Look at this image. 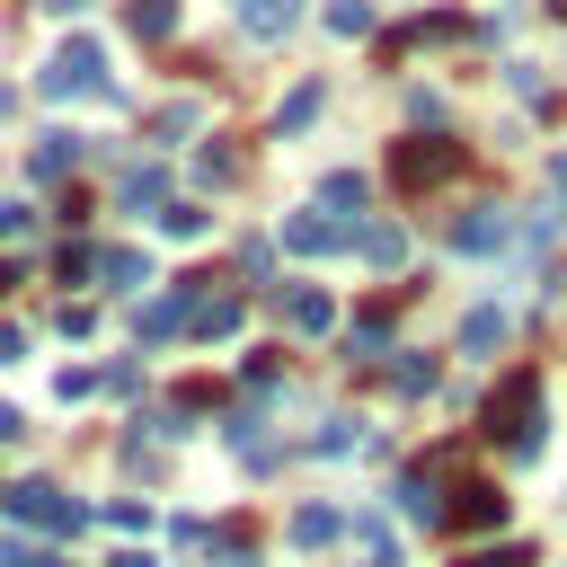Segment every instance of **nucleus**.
Segmentation results:
<instances>
[{"label":"nucleus","mask_w":567,"mask_h":567,"mask_svg":"<svg viewBox=\"0 0 567 567\" xmlns=\"http://www.w3.org/2000/svg\"><path fill=\"white\" fill-rule=\"evenodd\" d=\"M478 425H487V443H505L514 461H532V452H540V381H532V372H505V381L487 390Z\"/></svg>","instance_id":"nucleus-1"},{"label":"nucleus","mask_w":567,"mask_h":567,"mask_svg":"<svg viewBox=\"0 0 567 567\" xmlns=\"http://www.w3.org/2000/svg\"><path fill=\"white\" fill-rule=\"evenodd\" d=\"M97 89H106V44H89V35H71L35 71V97H97Z\"/></svg>","instance_id":"nucleus-2"},{"label":"nucleus","mask_w":567,"mask_h":567,"mask_svg":"<svg viewBox=\"0 0 567 567\" xmlns=\"http://www.w3.org/2000/svg\"><path fill=\"white\" fill-rule=\"evenodd\" d=\"M0 505H9V523H27V532H80V505H71L62 487H44V478H18Z\"/></svg>","instance_id":"nucleus-3"},{"label":"nucleus","mask_w":567,"mask_h":567,"mask_svg":"<svg viewBox=\"0 0 567 567\" xmlns=\"http://www.w3.org/2000/svg\"><path fill=\"white\" fill-rule=\"evenodd\" d=\"M452 168H461V142H434V133H416V142L390 151V177H399L408 195H416V186H443Z\"/></svg>","instance_id":"nucleus-4"},{"label":"nucleus","mask_w":567,"mask_h":567,"mask_svg":"<svg viewBox=\"0 0 567 567\" xmlns=\"http://www.w3.org/2000/svg\"><path fill=\"white\" fill-rule=\"evenodd\" d=\"M452 523L461 532H505V487L496 478H461L452 487Z\"/></svg>","instance_id":"nucleus-5"},{"label":"nucleus","mask_w":567,"mask_h":567,"mask_svg":"<svg viewBox=\"0 0 567 567\" xmlns=\"http://www.w3.org/2000/svg\"><path fill=\"white\" fill-rule=\"evenodd\" d=\"M354 239V221H337V213H292L284 221V248L292 257H328V248H346Z\"/></svg>","instance_id":"nucleus-6"},{"label":"nucleus","mask_w":567,"mask_h":567,"mask_svg":"<svg viewBox=\"0 0 567 567\" xmlns=\"http://www.w3.org/2000/svg\"><path fill=\"white\" fill-rule=\"evenodd\" d=\"M514 239V213L505 204H470V213H452V248H505Z\"/></svg>","instance_id":"nucleus-7"},{"label":"nucleus","mask_w":567,"mask_h":567,"mask_svg":"<svg viewBox=\"0 0 567 567\" xmlns=\"http://www.w3.org/2000/svg\"><path fill=\"white\" fill-rule=\"evenodd\" d=\"M284 319H292L301 337H328V328H337V301H328L319 284H284Z\"/></svg>","instance_id":"nucleus-8"},{"label":"nucleus","mask_w":567,"mask_h":567,"mask_svg":"<svg viewBox=\"0 0 567 567\" xmlns=\"http://www.w3.org/2000/svg\"><path fill=\"white\" fill-rule=\"evenodd\" d=\"M97 284H106V292H142V284H151V257H142V248H106V257H97Z\"/></svg>","instance_id":"nucleus-9"},{"label":"nucleus","mask_w":567,"mask_h":567,"mask_svg":"<svg viewBox=\"0 0 567 567\" xmlns=\"http://www.w3.org/2000/svg\"><path fill=\"white\" fill-rule=\"evenodd\" d=\"M230 328H239V292H213V301H195V319H186V337H204V346L230 337Z\"/></svg>","instance_id":"nucleus-10"},{"label":"nucleus","mask_w":567,"mask_h":567,"mask_svg":"<svg viewBox=\"0 0 567 567\" xmlns=\"http://www.w3.org/2000/svg\"><path fill=\"white\" fill-rule=\"evenodd\" d=\"M399 505H408V514H443V461H416L408 487H399Z\"/></svg>","instance_id":"nucleus-11"},{"label":"nucleus","mask_w":567,"mask_h":567,"mask_svg":"<svg viewBox=\"0 0 567 567\" xmlns=\"http://www.w3.org/2000/svg\"><path fill=\"white\" fill-rule=\"evenodd\" d=\"M239 18H248V35H292V18H301V0H239Z\"/></svg>","instance_id":"nucleus-12"},{"label":"nucleus","mask_w":567,"mask_h":567,"mask_svg":"<svg viewBox=\"0 0 567 567\" xmlns=\"http://www.w3.org/2000/svg\"><path fill=\"white\" fill-rule=\"evenodd\" d=\"M151 221H159L168 239H204V230H213V213H204V204H177V195H168V204H159Z\"/></svg>","instance_id":"nucleus-13"},{"label":"nucleus","mask_w":567,"mask_h":567,"mask_svg":"<svg viewBox=\"0 0 567 567\" xmlns=\"http://www.w3.org/2000/svg\"><path fill=\"white\" fill-rule=\"evenodd\" d=\"M505 346V310H470L461 319V354H496Z\"/></svg>","instance_id":"nucleus-14"},{"label":"nucleus","mask_w":567,"mask_h":567,"mask_svg":"<svg viewBox=\"0 0 567 567\" xmlns=\"http://www.w3.org/2000/svg\"><path fill=\"white\" fill-rule=\"evenodd\" d=\"M354 239H363L372 266H399V257H408V230H399V221H372V230H354Z\"/></svg>","instance_id":"nucleus-15"},{"label":"nucleus","mask_w":567,"mask_h":567,"mask_svg":"<svg viewBox=\"0 0 567 567\" xmlns=\"http://www.w3.org/2000/svg\"><path fill=\"white\" fill-rule=\"evenodd\" d=\"M168 27H177V0H133V35L142 44H168Z\"/></svg>","instance_id":"nucleus-16"},{"label":"nucleus","mask_w":567,"mask_h":567,"mask_svg":"<svg viewBox=\"0 0 567 567\" xmlns=\"http://www.w3.org/2000/svg\"><path fill=\"white\" fill-rule=\"evenodd\" d=\"M319 204H337V221H346V213L363 204V177H354V168H328V177H319Z\"/></svg>","instance_id":"nucleus-17"},{"label":"nucleus","mask_w":567,"mask_h":567,"mask_svg":"<svg viewBox=\"0 0 567 567\" xmlns=\"http://www.w3.org/2000/svg\"><path fill=\"white\" fill-rule=\"evenodd\" d=\"M292 540H301V549L337 540V505H301V514H292Z\"/></svg>","instance_id":"nucleus-18"},{"label":"nucleus","mask_w":567,"mask_h":567,"mask_svg":"<svg viewBox=\"0 0 567 567\" xmlns=\"http://www.w3.org/2000/svg\"><path fill=\"white\" fill-rule=\"evenodd\" d=\"M71 159H80V142H71V133H44V142H35V177H62Z\"/></svg>","instance_id":"nucleus-19"},{"label":"nucleus","mask_w":567,"mask_h":567,"mask_svg":"<svg viewBox=\"0 0 567 567\" xmlns=\"http://www.w3.org/2000/svg\"><path fill=\"white\" fill-rule=\"evenodd\" d=\"M310 115H319V89H292V97H284V106H275V133H301V124H310Z\"/></svg>","instance_id":"nucleus-20"},{"label":"nucleus","mask_w":567,"mask_h":567,"mask_svg":"<svg viewBox=\"0 0 567 567\" xmlns=\"http://www.w3.org/2000/svg\"><path fill=\"white\" fill-rule=\"evenodd\" d=\"M328 27L337 35H372V0H328Z\"/></svg>","instance_id":"nucleus-21"},{"label":"nucleus","mask_w":567,"mask_h":567,"mask_svg":"<svg viewBox=\"0 0 567 567\" xmlns=\"http://www.w3.org/2000/svg\"><path fill=\"white\" fill-rule=\"evenodd\" d=\"M115 195H124V204H168V195H159V168H124Z\"/></svg>","instance_id":"nucleus-22"},{"label":"nucleus","mask_w":567,"mask_h":567,"mask_svg":"<svg viewBox=\"0 0 567 567\" xmlns=\"http://www.w3.org/2000/svg\"><path fill=\"white\" fill-rule=\"evenodd\" d=\"M514 230H523V239H532V248H540V239H558V204H532V213H523V221H514Z\"/></svg>","instance_id":"nucleus-23"},{"label":"nucleus","mask_w":567,"mask_h":567,"mask_svg":"<svg viewBox=\"0 0 567 567\" xmlns=\"http://www.w3.org/2000/svg\"><path fill=\"white\" fill-rule=\"evenodd\" d=\"M275 266V239H239V275H266Z\"/></svg>","instance_id":"nucleus-24"},{"label":"nucleus","mask_w":567,"mask_h":567,"mask_svg":"<svg viewBox=\"0 0 567 567\" xmlns=\"http://www.w3.org/2000/svg\"><path fill=\"white\" fill-rule=\"evenodd\" d=\"M461 567H532V549H470Z\"/></svg>","instance_id":"nucleus-25"},{"label":"nucleus","mask_w":567,"mask_h":567,"mask_svg":"<svg viewBox=\"0 0 567 567\" xmlns=\"http://www.w3.org/2000/svg\"><path fill=\"white\" fill-rule=\"evenodd\" d=\"M18 354H27V328H18V319H0V363H18Z\"/></svg>","instance_id":"nucleus-26"},{"label":"nucleus","mask_w":567,"mask_h":567,"mask_svg":"<svg viewBox=\"0 0 567 567\" xmlns=\"http://www.w3.org/2000/svg\"><path fill=\"white\" fill-rule=\"evenodd\" d=\"M106 567H159V558H151V549H115Z\"/></svg>","instance_id":"nucleus-27"},{"label":"nucleus","mask_w":567,"mask_h":567,"mask_svg":"<svg viewBox=\"0 0 567 567\" xmlns=\"http://www.w3.org/2000/svg\"><path fill=\"white\" fill-rule=\"evenodd\" d=\"M44 9H53V18H71V9H89V0H44Z\"/></svg>","instance_id":"nucleus-28"},{"label":"nucleus","mask_w":567,"mask_h":567,"mask_svg":"<svg viewBox=\"0 0 567 567\" xmlns=\"http://www.w3.org/2000/svg\"><path fill=\"white\" fill-rule=\"evenodd\" d=\"M549 177H558V186H567V151H558V159H549Z\"/></svg>","instance_id":"nucleus-29"},{"label":"nucleus","mask_w":567,"mask_h":567,"mask_svg":"<svg viewBox=\"0 0 567 567\" xmlns=\"http://www.w3.org/2000/svg\"><path fill=\"white\" fill-rule=\"evenodd\" d=\"M0 115H9V89H0Z\"/></svg>","instance_id":"nucleus-30"},{"label":"nucleus","mask_w":567,"mask_h":567,"mask_svg":"<svg viewBox=\"0 0 567 567\" xmlns=\"http://www.w3.org/2000/svg\"><path fill=\"white\" fill-rule=\"evenodd\" d=\"M549 9H558V18H567V0H549Z\"/></svg>","instance_id":"nucleus-31"}]
</instances>
